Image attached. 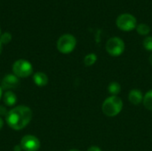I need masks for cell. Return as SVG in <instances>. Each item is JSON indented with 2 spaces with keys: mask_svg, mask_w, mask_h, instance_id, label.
I'll list each match as a JSON object with an SVG mask.
<instances>
[{
  "mask_svg": "<svg viewBox=\"0 0 152 151\" xmlns=\"http://www.w3.org/2000/svg\"><path fill=\"white\" fill-rule=\"evenodd\" d=\"M7 125L13 130L19 131L25 128L32 119V110L27 106H17L8 111Z\"/></svg>",
  "mask_w": 152,
  "mask_h": 151,
  "instance_id": "1",
  "label": "cell"
},
{
  "mask_svg": "<svg viewBox=\"0 0 152 151\" xmlns=\"http://www.w3.org/2000/svg\"><path fill=\"white\" fill-rule=\"evenodd\" d=\"M123 109V101L118 96H110L102 103V112L107 117L118 116Z\"/></svg>",
  "mask_w": 152,
  "mask_h": 151,
  "instance_id": "2",
  "label": "cell"
},
{
  "mask_svg": "<svg viewBox=\"0 0 152 151\" xmlns=\"http://www.w3.org/2000/svg\"><path fill=\"white\" fill-rule=\"evenodd\" d=\"M77 45V39L70 34H64L57 41V49L63 54H68L73 52Z\"/></svg>",
  "mask_w": 152,
  "mask_h": 151,
  "instance_id": "3",
  "label": "cell"
},
{
  "mask_svg": "<svg viewBox=\"0 0 152 151\" xmlns=\"http://www.w3.org/2000/svg\"><path fill=\"white\" fill-rule=\"evenodd\" d=\"M12 72L17 77L25 78L33 73V67L31 63L24 59L16 61L12 65Z\"/></svg>",
  "mask_w": 152,
  "mask_h": 151,
  "instance_id": "4",
  "label": "cell"
},
{
  "mask_svg": "<svg viewBox=\"0 0 152 151\" xmlns=\"http://www.w3.org/2000/svg\"><path fill=\"white\" fill-rule=\"evenodd\" d=\"M116 25L122 31H131L136 28L137 20L130 13H123L117 18Z\"/></svg>",
  "mask_w": 152,
  "mask_h": 151,
  "instance_id": "5",
  "label": "cell"
},
{
  "mask_svg": "<svg viewBox=\"0 0 152 151\" xmlns=\"http://www.w3.org/2000/svg\"><path fill=\"white\" fill-rule=\"evenodd\" d=\"M106 51L111 56H119L125 51V43L120 37H111L106 43Z\"/></svg>",
  "mask_w": 152,
  "mask_h": 151,
  "instance_id": "6",
  "label": "cell"
},
{
  "mask_svg": "<svg viewBox=\"0 0 152 151\" xmlns=\"http://www.w3.org/2000/svg\"><path fill=\"white\" fill-rule=\"evenodd\" d=\"M20 146L24 151H37L40 148V142L36 136L28 134L20 140Z\"/></svg>",
  "mask_w": 152,
  "mask_h": 151,
  "instance_id": "7",
  "label": "cell"
},
{
  "mask_svg": "<svg viewBox=\"0 0 152 151\" xmlns=\"http://www.w3.org/2000/svg\"><path fill=\"white\" fill-rule=\"evenodd\" d=\"M19 84H20L19 77H17L13 74H8L3 78L1 85H2V89L12 90V89H15L19 85Z\"/></svg>",
  "mask_w": 152,
  "mask_h": 151,
  "instance_id": "8",
  "label": "cell"
},
{
  "mask_svg": "<svg viewBox=\"0 0 152 151\" xmlns=\"http://www.w3.org/2000/svg\"><path fill=\"white\" fill-rule=\"evenodd\" d=\"M128 100L129 101L134 105H139L143 101V95L142 93L138 89L131 90L128 94Z\"/></svg>",
  "mask_w": 152,
  "mask_h": 151,
  "instance_id": "9",
  "label": "cell"
},
{
  "mask_svg": "<svg viewBox=\"0 0 152 151\" xmlns=\"http://www.w3.org/2000/svg\"><path fill=\"white\" fill-rule=\"evenodd\" d=\"M33 81L37 86L43 87L48 84V77L44 72H36L33 76Z\"/></svg>",
  "mask_w": 152,
  "mask_h": 151,
  "instance_id": "10",
  "label": "cell"
},
{
  "mask_svg": "<svg viewBox=\"0 0 152 151\" xmlns=\"http://www.w3.org/2000/svg\"><path fill=\"white\" fill-rule=\"evenodd\" d=\"M3 101H4V103L8 106V107H12L13 105H15L16 101H17V97L16 95L11 92V91H7L5 92L4 94H3Z\"/></svg>",
  "mask_w": 152,
  "mask_h": 151,
  "instance_id": "11",
  "label": "cell"
},
{
  "mask_svg": "<svg viewBox=\"0 0 152 151\" xmlns=\"http://www.w3.org/2000/svg\"><path fill=\"white\" fill-rule=\"evenodd\" d=\"M108 92L112 96H118V94L121 92V85L118 82H111L108 86Z\"/></svg>",
  "mask_w": 152,
  "mask_h": 151,
  "instance_id": "12",
  "label": "cell"
},
{
  "mask_svg": "<svg viewBox=\"0 0 152 151\" xmlns=\"http://www.w3.org/2000/svg\"><path fill=\"white\" fill-rule=\"evenodd\" d=\"M136 30H137V32L140 35H142V36H147L151 32V28H150V26L148 24L140 23V24L137 25Z\"/></svg>",
  "mask_w": 152,
  "mask_h": 151,
  "instance_id": "13",
  "label": "cell"
},
{
  "mask_svg": "<svg viewBox=\"0 0 152 151\" xmlns=\"http://www.w3.org/2000/svg\"><path fill=\"white\" fill-rule=\"evenodd\" d=\"M143 105L144 107L149 109V110H151L152 111V90L149 91L145 96L143 97Z\"/></svg>",
  "mask_w": 152,
  "mask_h": 151,
  "instance_id": "14",
  "label": "cell"
},
{
  "mask_svg": "<svg viewBox=\"0 0 152 151\" xmlns=\"http://www.w3.org/2000/svg\"><path fill=\"white\" fill-rule=\"evenodd\" d=\"M97 61V55L95 53H89L87 55H86L85 59H84V63L86 67H90L93 66Z\"/></svg>",
  "mask_w": 152,
  "mask_h": 151,
  "instance_id": "15",
  "label": "cell"
},
{
  "mask_svg": "<svg viewBox=\"0 0 152 151\" xmlns=\"http://www.w3.org/2000/svg\"><path fill=\"white\" fill-rule=\"evenodd\" d=\"M12 40V35L9 32H4L0 36V42L2 44H7Z\"/></svg>",
  "mask_w": 152,
  "mask_h": 151,
  "instance_id": "16",
  "label": "cell"
},
{
  "mask_svg": "<svg viewBox=\"0 0 152 151\" xmlns=\"http://www.w3.org/2000/svg\"><path fill=\"white\" fill-rule=\"evenodd\" d=\"M143 47L147 50L152 52V36H147L145 37V39L143 40Z\"/></svg>",
  "mask_w": 152,
  "mask_h": 151,
  "instance_id": "17",
  "label": "cell"
},
{
  "mask_svg": "<svg viewBox=\"0 0 152 151\" xmlns=\"http://www.w3.org/2000/svg\"><path fill=\"white\" fill-rule=\"evenodd\" d=\"M7 114H8V111H7L6 108L4 106H0V117H6Z\"/></svg>",
  "mask_w": 152,
  "mask_h": 151,
  "instance_id": "18",
  "label": "cell"
},
{
  "mask_svg": "<svg viewBox=\"0 0 152 151\" xmlns=\"http://www.w3.org/2000/svg\"><path fill=\"white\" fill-rule=\"evenodd\" d=\"M87 151H102V150L97 146H92L87 150Z\"/></svg>",
  "mask_w": 152,
  "mask_h": 151,
  "instance_id": "19",
  "label": "cell"
},
{
  "mask_svg": "<svg viewBox=\"0 0 152 151\" xmlns=\"http://www.w3.org/2000/svg\"><path fill=\"white\" fill-rule=\"evenodd\" d=\"M21 146H20V145H16L14 148H13V150L14 151H21Z\"/></svg>",
  "mask_w": 152,
  "mask_h": 151,
  "instance_id": "20",
  "label": "cell"
},
{
  "mask_svg": "<svg viewBox=\"0 0 152 151\" xmlns=\"http://www.w3.org/2000/svg\"><path fill=\"white\" fill-rule=\"evenodd\" d=\"M3 126H4V121H3V119L0 117V131H1V129L3 128Z\"/></svg>",
  "mask_w": 152,
  "mask_h": 151,
  "instance_id": "21",
  "label": "cell"
},
{
  "mask_svg": "<svg viewBox=\"0 0 152 151\" xmlns=\"http://www.w3.org/2000/svg\"><path fill=\"white\" fill-rule=\"evenodd\" d=\"M2 50H3V45H2V44H1V42H0V54H1V53H2Z\"/></svg>",
  "mask_w": 152,
  "mask_h": 151,
  "instance_id": "22",
  "label": "cell"
},
{
  "mask_svg": "<svg viewBox=\"0 0 152 151\" xmlns=\"http://www.w3.org/2000/svg\"><path fill=\"white\" fill-rule=\"evenodd\" d=\"M149 60H150V63L152 65V54L150 56V58H149Z\"/></svg>",
  "mask_w": 152,
  "mask_h": 151,
  "instance_id": "23",
  "label": "cell"
},
{
  "mask_svg": "<svg viewBox=\"0 0 152 151\" xmlns=\"http://www.w3.org/2000/svg\"><path fill=\"white\" fill-rule=\"evenodd\" d=\"M2 96H3V93H2V88L0 87V100H1V98H2Z\"/></svg>",
  "mask_w": 152,
  "mask_h": 151,
  "instance_id": "24",
  "label": "cell"
},
{
  "mask_svg": "<svg viewBox=\"0 0 152 151\" xmlns=\"http://www.w3.org/2000/svg\"><path fill=\"white\" fill-rule=\"evenodd\" d=\"M69 151H79L78 150H76V149H73V150H70Z\"/></svg>",
  "mask_w": 152,
  "mask_h": 151,
  "instance_id": "25",
  "label": "cell"
},
{
  "mask_svg": "<svg viewBox=\"0 0 152 151\" xmlns=\"http://www.w3.org/2000/svg\"><path fill=\"white\" fill-rule=\"evenodd\" d=\"M0 36H1V28H0Z\"/></svg>",
  "mask_w": 152,
  "mask_h": 151,
  "instance_id": "26",
  "label": "cell"
}]
</instances>
